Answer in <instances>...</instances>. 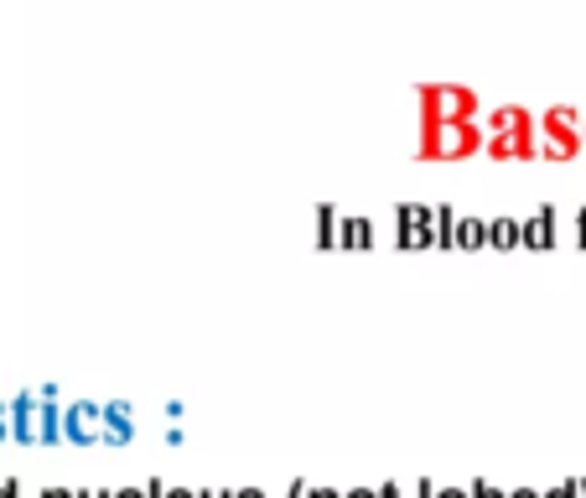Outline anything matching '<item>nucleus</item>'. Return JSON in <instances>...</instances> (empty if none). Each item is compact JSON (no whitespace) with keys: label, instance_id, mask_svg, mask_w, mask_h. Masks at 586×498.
I'll return each instance as SVG.
<instances>
[{"label":"nucleus","instance_id":"0eeeda50","mask_svg":"<svg viewBox=\"0 0 586 498\" xmlns=\"http://www.w3.org/2000/svg\"><path fill=\"white\" fill-rule=\"evenodd\" d=\"M36 426H42V447H63V405H57V384L36 390Z\"/></svg>","mask_w":586,"mask_h":498},{"label":"nucleus","instance_id":"7ed1b4c3","mask_svg":"<svg viewBox=\"0 0 586 498\" xmlns=\"http://www.w3.org/2000/svg\"><path fill=\"white\" fill-rule=\"evenodd\" d=\"M104 436V415L94 400H73L68 411H63V442L68 447H99Z\"/></svg>","mask_w":586,"mask_h":498},{"label":"nucleus","instance_id":"a211bd4d","mask_svg":"<svg viewBox=\"0 0 586 498\" xmlns=\"http://www.w3.org/2000/svg\"><path fill=\"white\" fill-rule=\"evenodd\" d=\"M6 442H11V405L0 400V447H6Z\"/></svg>","mask_w":586,"mask_h":498},{"label":"nucleus","instance_id":"c756f323","mask_svg":"<svg viewBox=\"0 0 586 498\" xmlns=\"http://www.w3.org/2000/svg\"><path fill=\"white\" fill-rule=\"evenodd\" d=\"M582 146H586V130H582Z\"/></svg>","mask_w":586,"mask_h":498},{"label":"nucleus","instance_id":"4be33fe9","mask_svg":"<svg viewBox=\"0 0 586 498\" xmlns=\"http://www.w3.org/2000/svg\"><path fill=\"white\" fill-rule=\"evenodd\" d=\"M307 488H311V483H307V478H296V483H291V488H286V498H307Z\"/></svg>","mask_w":586,"mask_h":498},{"label":"nucleus","instance_id":"6e6552de","mask_svg":"<svg viewBox=\"0 0 586 498\" xmlns=\"http://www.w3.org/2000/svg\"><path fill=\"white\" fill-rule=\"evenodd\" d=\"M483 156L488 161H535V130L524 136H483Z\"/></svg>","mask_w":586,"mask_h":498},{"label":"nucleus","instance_id":"f03ea898","mask_svg":"<svg viewBox=\"0 0 586 498\" xmlns=\"http://www.w3.org/2000/svg\"><path fill=\"white\" fill-rule=\"evenodd\" d=\"M420 125L426 120H478L483 115V104L478 94L462 84H420Z\"/></svg>","mask_w":586,"mask_h":498},{"label":"nucleus","instance_id":"f257e3e1","mask_svg":"<svg viewBox=\"0 0 586 498\" xmlns=\"http://www.w3.org/2000/svg\"><path fill=\"white\" fill-rule=\"evenodd\" d=\"M483 151L478 120H426L420 125V161H462Z\"/></svg>","mask_w":586,"mask_h":498},{"label":"nucleus","instance_id":"39448f33","mask_svg":"<svg viewBox=\"0 0 586 498\" xmlns=\"http://www.w3.org/2000/svg\"><path fill=\"white\" fill-rule=\"evenodd\" d=\"M11 442L21 447H42V426H36V390H21L11 400Z\"/></svg>","mask_w":586,"mask_h":498},{"label":"nucleus","instance_id":"5701e85b","mask_svg":"<svg viewBox=\"0 0 586 498\" xmlns=\"http://www.w3.org/2000/svg\"><path fill=\"white\" fill-rule=\"evenodd\" d=\"M198 498H234V488H198Z\"/></svg>","mask_w":586,"mask_h":498},{"label":"nucleus","instance_id":"1a4fd4ad","mask_svg":"<svg viewBox=\"0 0 586 498\" xmlns=\"http://www.w3.org/2000/svg\"><path fill=\"white\" fill-rule=\"evenodd\" d=\"M555 244V208H535L519 224V250H551Z\"/></svg>","mask_w":586,"mask_h":498},{"label":"nucleus","instance_id":"f3484780","mask_svg":"<svg viewBox=\"0 0 586 498\" xmlns=\"http://www.w3.org/2000/svg\"><path fill=\"white\" fill-rule=\"evenodd\" d=\"M431 498H467V488H462V483H436Z\"/></svg>","mask_w":586,"mask_h":498},{"label":"nucleus","instance_id":"423d86ee","mask_svg":"<svg viewBox=\"0 0 586 498\" xmlns=\"http://www.w3.org/2000/svg\"><path fill=\"white\" fill-rule=\"evenodd\" d=\"M478 125H483V136H524V130H535V115L519 104H499V109L478 115Z\"/></svg>","mask_w":586,"mask_h":498},{"label":"nucleus","instance_id":"393cba45","mask_svg":"<svg viewBox=\"0 0 586 498\" xmlns=\"http://www.w3.org/2000/svg\"><path fill=\"white\" fill-rule=\"evenodd\" d=\"M307 498H343V494H338V488H317V483H311Z\"/></svg>","mask_w":586,"mask_h":498},{"label":"nucleus","instance_id":"9b49d317","mask_svg":"<svg viewBox=\"0 0 586 498\" xmlns=\"http://www.w3.org/2000/svg\"><path fill=\"white\" fill-rule=\"evenodd\" d=\"M338 250H374V224L369 219H338Z\"/></svg>","mask_w":586,"mask_h":498},{"label":"nucleus","instance_id":"20e7f679","mask_svg":"<svg viewBox=\"0 0 586 498\" xmlns=\"http://www.w3.org/2000/svg\"><path fill=\"white\" fill-rule=\"evenodd\" d=\"M99 415H104L99 447H130V442H136V411H130L125 400H109V405H99Z\"/></svg>","mask_w":586,"mask_h":498},{"label":"nucleus","instance_id":"b1692460","mask_svg":"<svg viewBox=\"0 0 586 498\" xmlns=\"http://www.w3.org/2000/svg\"><path fill=\"white\" fill-rule=\"evenodd\" d=\"M73 498H109V488H73Z\"/></svg>","mask_w":586,"mask_h":498},{"label":"nucleus","instance_id":"9d476101","mask_svg":"<svg viewBox=\"0 0 586 498\" xmlns=\"http://www.w3.org/2000/svg\"><path fill=\"white\" fill-rule=\"evenodd\" d=\"M451 250H488V219L462 213V219H457V229H451Z\"/></svg>","mask_w":586,"mask_h":498},{"label":"nucleus","instance_id":"dca6fc26","mask_svg":"<svg viewBox=\"0 0 586 498\" xmlns=\"http://www.w3.org/2000/svg\"><path fill=\"white\" fill-rule=\"evenodd\" d=\"M380 498H411V483H380Z\"/></svg>","mask_w":586,"mask_h":498},{"label":"nucleus","instance_id":"4468645a","mask_svg":"<svg viewBox=\"0 0 586 498\" xmlns=\"http://www.w3.org/2000/svg\"><path fill=\"white\" fill-rule=\"evenodd\" d=\"M338 208H317V250H338Z\"/></svg>","mask_w":586,"mask_h":498},{"label":"nucleus","instance_id":"a878e982","mask_svg":"<svg viewBox=\"0 0 586 498\" xmlns=\"http://www.w3.org/2000/svg\"><path fill=\"white\" fill-rule=\"evenodd\" d=\"M343 498H380V488H348Z\"/></svg>","mask_w":586,"mask_h":498},{"label":"nucleus","instance_id":"aec40b11","mask_svg":"<svg viewBox=\"0 0 586 498\" xmlns=\"http://www.w3.org/2000/svg\"><path fill=\"white\" fill-rule=\"evenodd\" d=\"M109 498H151V488H146V483H140V488H115Z\"/></svg>","mask_w":586,"mask_h":498},{"label":"nucleus","instance_id":"6ab92c4d","mask_svg":"<svg viewBox=\"0 0 586 498\" xmlns=\"http://www.w3.org/2000/svg\"><path fill=\"white\" fill-rule=\"evenodd\" d=\"M436 494V483L431 478H420V483H411V498H431Z\"/></svg>","mask_w":586,"mask_h":498},{"label":"nucleus","instance_id":"f8f14e48","mask_svg":"<svg viewBox=\"0 0 586 498\" xmlns=\"http://www.w3.org/2000/svg\"><path fill=\"white\" fill-rule=\"evenodd\" d=\"M451 229H457V208L436 203L431 208V250H451Z\"/></svg>","mask_w":586,"mask_h":498},{"label":"nucleus","instance_id":"cd10ccee","mask_svg":"<svg viewBox=\"0 0 586 498\" xmlns=\"http://www.w3.org/2000/svg\"><path fill=\"white\" fill-rule=\"evenodd\" d=\"M234 498H265V488H234Z\"/></svg>","mask_w":586,"mask_h":498},{"label":"nucleus","instance_id":"c85d7f7f","mask_svg":"<svg viewBox=\"0 0 586 498\" xmlns=\"http://www.w3.org/2000/svg\"><path fill=\"white\" fill-rule=\"evenodd\" d=\"M509 498H540V494H535V488H514V494H509Z\"/></svg>","mask_w":586,"mask_h":498},{"label":"nucleus","instance_id":"ddd939ff","mask_svg":"<svg viewBox=\"0 0 586 498\" xmlns=\"http://www.w3.org/2000/svg\"><path fill=\"white\" fill-rule=\"evenodd\" d=\"M488 250H519V219H488Z\"/></svg>","mask_w":586,"mask_h":498},{"label":"nucleus","instance_id":"412c9836","mask_svg":"<svg viewBox=\"0 0 586 498\" xmlns=\"http://www.w3.org/2000/svg\"><path fill=\"white\" fill-rule=\"evenodd\" d=\"M0 498H21V483H17V478H6V483H0Z\"/></svg>","mask_w":586,"mask_h":498},{"label":"nucleus","instance_id":"bb28decb","mask_svg":"<svg viewBox=\"0 0 586 498\" xmlns=\"http://www.w3.org/2000/svg\"><path fill=\"white\" fill-rule=\"evenodd\" d=\"M42 498H73V488H42Z\"/></svg>","mask_w":586,"mask_h":498},{"label":"nucleus","instance_id":"2eb2a0df","mask_svg":"<svg viewBox=\"0 0 586 498\" xmlns=\"http://www.w3.org/2000/svg\"><path fill=\"white\" fill-rule=\"evenodd\" d=\"M467 498H509V494H503V488H493L488 478H472V483H467Z\"/></svg>","mask_w":586,"mask_h":498}]
</instances>
